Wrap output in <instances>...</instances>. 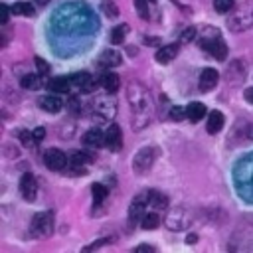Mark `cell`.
Here are the masks:
<instances>
[{"instance_id": "14", "label": "cell", "mask_w": 253, "mask_h": 253, "mask_svg": "<svg viewBox=\"0 0 253 253\" xmlns=\"http://www.w3.org/2000/svg\"><path fill=\"white\" fill-rule=\"evenodd\" d=\"M71 79V85H75L79 91H85V93H91L95 87H97V83H95V79L87 73V71H81V73H75V75H71L69 77Z\"/></svg>"}, {"instance_id": "37", "label": "cell", "mask_w": 253, "mask_h": 253, "mask_svg": "<svg viewBox=\"0 0 253 253\" xmlns=\"http://www.w3.org/2000/svg\"><path fill=\"white\" fill-rule=\"evenodd\" d=\"M12 8H8L6 4H0V24H6L8 22V12H10Z\"/></svg>"}, {"instance_id": "15", "label": "cell", "mask_w": 253, "mask_h": 253, "mask_svg": "<svg viewBox=\"0 0 253 253\" xmlns=\"http://www.w3.org/2000/svg\"><path fill=\"white\" fill-rule=\"evenodd\" d=\"M93 158L89 156V154H85V152H79V150H73L71 154H69V164H71V170L77 174H85V164H89Z\"/></svg>"}, {"instance_id": "34", "label": "cell", "mask_w": 253, "mask_h": 253, "mask_svg": "<svg viewBox=\"0 0 253 253\" xmlns=\"http://www.w3.org/2000/svg\"><path fill=\"white\" fill-rule=\"evenodd\" d=\"M103 10H105V14H107L109 18H117V16H119V8H117L113 2H109V0L103 2Z\"/></svg>"}, {"instance_id": "17", "label": "cell", "mask_w": 253, "mask_h": 253, "mask_svg": "<svg viewBox=\"0 0 253 253\" xmlns=\"http://www.w3.org/2000/svg\"><path fill=\"white\" fill-rule=\"evenodd\" d=\"M121 61H123V57H121L119 51H115V49H105V51L99 55L97 65L103 67V69H111V67H115V65H121Z\"/></svg>"}, {"instance_id": "44", "label": "cell", "mask_w": 253, "mask_h": 253, "mask_svg": "<svg viewBox=\"0 0 253 253\" xmlns=\"http://www.w3.org/2000/svg\"><path fill=\"white\" fill-rule=\"evenodd\" d=\"M49 0H36V4H40V6H45Z\"/></svg>"}, {"instance_id": "3", "label": "cell", "mask_w": 253, "mask_h": 253, "mask_svg": "<svg viewBox=\"0 0 253 253\" xmlns=\"http://www.w3.org/2000/svg\"><path fill=\"white\" fill-rule=\"evenodd\" d=\"M30 233L36 239H47L53 233V213L51 211H40L32 217Z\"/></svg>"}, {"instance_id": "8", "label": "cell", "mask_w": 253, "mask_h": 253, "mask_svg": "<svg viewBox=\"0 0 253 253\" xmlns=\"http://www.w3.org/2000/svg\"><path fill=\"white\" fill-rule=\"evenodd\" d=\"M67 162H69V158H67L65 152L59 150V148H49V150L43 152V164H45L49 170L59 172V170H63V168L67 166Z\"/></svg>"}, {"instance_id": "10", "label": "cell", "mask_w": 253, "mask_h": 253, "mask_svg": "<svg viewBox=\"0 0 253 253\" xmlns=\"http://www.w3.org/2000/svg\"><path fill=\"white\" fill-rule=\"evenodd\" d=\"M20 194H22V198H24L26 202H34V200H36L38 182H36V178H34L30 172H26V174L20 178Z\"/></svg>"}, {"instance_id": "20", "label": "cell", "mask_w": 253, "mask_h": 253, "mask_svg": "<svg viewBox=\"0 0 253 253\" xmlns=\"http://www.w3.org/2000/svg\"><path fill=\"white\" fill-rule=\"evenodd\" d=\"M101 85H103V89L107 93H117L119 87H121V77L117 73H113V71H107V73L101 75Z\"/></svg>"}, {"instance_id": "12", "label": "cell", "mask_w": 253, "mask_h": 253, "mask_svg": "<svg viewBox=\"0 0 253 253\" xmlns=\"http://www.w3.org/2000/svg\"><path fill=\"white\" fill-rule=\"evenodd\" d=\"M105 146L111 148L113 152L121 150V146H123V130H121L119 125H111L107 128V132H105Z\"/></svg>"}, {"instance_id": "28", "label": "cell", "mask_w": 253, "mask_h": 253, "mask_svg": "<svg viewBox=\"0 0 253 253\" xmlns=\"http://www.w3.org/2000/svg\"><path fill=\"white\" fill-rule=\"evenodd\" d=\"M12 12L16 16H34V6L30 2H16L12 6Z\"/></svg>"}, {"instance_id": "9", "label": "cell", "mask_w": 253, "mask_h": 253, "mask_svg": "<svg viewBox=\"0 0 253 253\" xmlns=\"http://www.w3.org/2000/svg\"><path fill=\"white\" fill-rule=\"evenodd\" d=\"M146 208H150L148 192L134 196L132 202H130V208H128V217H130V221H138V223H140V219H142L144 213H146Z\"/></svg>"}, {"instance_id": "25", "label": "cell", "mask_w": 253, "mask_h": 253, "mask_svg": "<svg viewBox=\"0 0 253 253\" xmlns=\"http://www.w3.org/2000/svg\"><path fill=\"white\" fill-rule=\"evenodd\" d=\"M148 202H150V208H154V210H162L168 206V198L156 190H148Z\"/></svg>"}, {"instance_id": "2", "label": "cell", "mask_w": 253, "mask_h": 253, "mask_svg": "<svg viewBox=\"0 0 253 253\" xmlns=\"http://www.w3.org/2000/svg\"><path fill=\"white\" fill-rule=\"evenodd\" d=\"M227 28L231 32H245L253 28V2L239 4L227 18Z\"/></svg>"}, {"instance_id": "18", "label": "cell", "mask_w": 253, "mask_h": 253, "mask_svg": "<svg viewBox=\"0 0 253 253\" xmlns=\"http://www.w3.org/2000/svg\"><path fill=\"white\" fill-rule=\"evenodd\" d=\"M223 123H225V117H223L221 111H210V115H208V123H206V130H208L210 134H215V132L221 130Z\"/></svg>"}, {"instance_id": "16", "label": "cell", "mask_w": 253, "mask_h": 253, "mask_svg": "<svg viewBox=\"0 0 253 253\" xmlns=\"http://www.w3.org/2000/svg\"><path fill=\"white\" fill-rule=\"evenodd\" d=\"M178 49H180V45L178 43H168V45H162V47H158V51L154 53V59L158 61V63H162V65H166V63H170L176 55H178Z\"/></svg>"}, {"instance_id": "6", "label": "cell", "mask_w": 253, "mask_h": 253, "mask_svg": "<svg viewBox=\"0 0 253 253\" xmlns=\"http://www.w3.org/2000/svg\"><path fill=\"white\" fill-rule=\"evenodd\" d=\"M164 225L170 231H182V229H186L190 225V211L186 208H182V206L172 208L166 213V217H164Z\"/></svg>"}, {"instance_id": "22", "label": "cell", "mask_w": 253, "mask_h": 253, "mask_svg": "<svg viewBox=\"0 0 253 253\" xmlns=\"http://www.w3.org/2000/svg\"><path fill=\"white\" fill-rule=\"evenodd\" d=\"M83 142H85L87 146H91V148H99V146L105 144V134H103L99 128H91V130H87V132L83 134Z\"/></svg>"}, {"instance_id": "39", "label": "cell", "mask_w": 253, "mask_h": 253, "mask_svg": "<svg viewBox=\"0 0 253 253\" xmlns=\"http://www.w3.org/2000/svg\"><path fill=\"white\" fill-rule=\"evenodd\" d=\"M111 239H99V241H95V243H91V245H87L83 251H93V249H99L101 245H105V243H109Z\"/></svg>"}, {"instance_id": "45", "label": "cell", "mask_w": 253, "mask_h": 253, "mask_svg": "<svg viewBox=\"0 0 253 253\" xmlns=\"http://www.w3.org/2000/svg\"><path fill=\"white\" fill-rule=\"evenodd\" d=\"M249 136L253 138V125H251V128H249Z\"/></svg>"}, {"instance_id": "36", "label": "cell", "mask_w": 253, "mask_h": 253, "mask_svg": "<svg viewBox=\"0 0 253 253\" xmlns=\"http://www.w3.org/2000/svg\"><path fill=\"white\" fill-rule=\"evenodd\" d=\"M194 38H196V28L190 26V28H186L184 34H182V43H188V42H192Z\"/></svg>"}, {"instance_id": "30", "label": "cell", "mask_w": 253, "mask_h": 253, "mask_svg": "<svg viewBox=\"0 0 253 253\" xmlns=\"http://www.w3.org/2000/svg\"><path fill=\"white\" fill-rule=\"evenodd\" d=\"M233 6H235V0H213V8H215V12H219V14L231 12Z\"/></svg>"}, {"instance_id": "32", "label": "cell", "mask_w": 253, "mask_h": 253, "mask_svg": "<svg viewBox=\"0 0 253 253\" xmlns=\"http://www.w3.org/2000/svg\"><path fill=\"white\" fill-rule=\"evenodd\" d=\"M20 140H22L24 146H34V144L38 142V140L34 138V132H32V130H22V132H20Z\"/></svg>"}, {"instance_id": "35", "label": "cell", "mask_w": 253, "mask_h": 253, "mask_svg": "<svg viewBox=\"0 0 253 253\" xmlns=\"http://www.w3.org/2000/svg\"><path fill=\"white\" fill-rule=\"evenodd\" d=\"M34 61H36V67H38V73H40V75H47V73H49V65H47L42 57H36Z\"/></svg>"}, {"instance_id": "23", "label": "cell", "mask_w": 253, "mask_h": 253, "mask_svg": "<svg viewBox=\"0 0 253 253\" xmlns=\"http://www.w3.org/2000/svg\"><path fill=\"white\" fill-rule=\"evenodd\" d=\"M186 113H188V119H190L192 123H198V121H202V119L206 117V105L194 101V103H190V105L186 107Z\"/></svg>"}, {"instance_id": "24", "label": "cell", "mask_w": 253, "mask_h": 253, "mask_svg": "<svg viewBox=\"0 0 253 253\" xmlns=\"http://www.w3.org/2000/svg\"><path fill=\"white\" fill-rule=\"evenodd\" d=\"M128 24H119V26H115L113 30H111V43L113 45H119V43H123L125 42V38H126V34H128Z\"/></svg>"}, {"instance_id": "11", "label": "cell", "mask_w": 253, "mask_h": 253, "mask_svg": "<svg viewBox=\"0 0 253 253\" xmlns=\"http://www.w3.org/2000/svg\"><path fill=\"white\" fill-rule=\"evenodd\" d=\"M245 63L241 59H235L229 63L227 67V73H225V79L229 81V85H239L243 79H245Z\"/></svg>"}, {"instance_id": "21", "label": "cell", "mask_w": 253, "mask_h": 253, "mask_svg": "<svg viewBox=\"0 0 253 253\" xmlns=\"http://www.w3.org/2000/svg\"><path fill=\"white\" fill-rule=\"evenodd\" d=\"M40 107L47 113H57L61 107H63V101L57 97V95H43L40 99Z\"/></svg>"}, {"instance_id": "19", "label": "cell", "mask_w": 253, "mask_h": 253, "mask_svg": "<svg viewBox=\"0 0 253 253\" xmlns=\"http://www.w3.org/2000/svg\"><path fill=\"white\" fill-rule=\"evenodd\" d=\"M45 87H47L51 93L63 95V93L69 91V87H71V79H69V77H53V79H49V81L45 83Z\"/></svg>"}, {"instance_id": "26", "label": "cell", "mask_w": 253, "mask_h": 253, "mask_svg": "<svg viewBox=\"0 0 253 253\" xmlns=\"http://www.w3.org/2000/svg\"><path fill=\"white\" fill-rule=\"evenodd\" d=\"M20 85L24 89H40L42 87V75L40 73H26L20 79Z\"/></svg>"}, {"instance_id": "4", "label": "cell", "mask_w": 253, "mask_h": 253, "mask_svg": "<svg viewBox=\"0 0 253 253\" xmlns=\"http://www.w3.org/2000/svg\"><path fill=\"white\" fill-rule=\"evenodd\" d=\"M156 156H158V148L156 146H142L132 158V170L136 174H146L154 166Z\"/></svg>"}, {"instance_id": "33", "label": "cell", "mask_w": 253, "mask_h": 253, "mask_svg": "<svg viewBox=\"0 0 253 253\" xmlns=\"http://www.w3.org/2000/svg\"><path fill=\"white\" fill-rule=\"evenodd\" d=\"M170 117H172L174 121H182V119H186V117H188V113H186V109H184V107L174 105V107L170 109Z\"/></svg>"}, {"instance_id": "38", "label": "cell", "mask_w": 253, "mask_h": 253, "mask_svg": "<svg viewBox=\"0 0 253 253\" xmlns=\"http://www.w3.org/2000/svg\"><path fill=\"white\" fill-rule=\"evenodd\" d=\"M67 105H69L71 113H79V109H81V105H79V99H77V97H71Z\"/></svg>"}, {"instance_id": "41", "label": "cell", "mask_w": 253, "mask_h": 253, "mask_svg": "<svg viewBox=\"0 0 253 253\" xmlns=\"http://www.w3.org/2000/svg\"><path fill=\"white\" fill-rule=\"evenodd\" d=\"M243 97H245V101H247V103H251V105H253V87H249V89H245V93H243Z\"/></svg>"}, {"instance_id": "5", "label": "cell", "mask_w": 253, "mask_h": 253, "mask_svg": "<svg viewBox=\"0 0 253 253\" xmlns=\"http://www.w3.org/2000/svg\"><path fill=\"white\" fill-rule=\"evenodd\" d=\"M93 111L99 119L103 121H109L117 115V99L113 97V93L109 95H99L93 99Z\"/></svg>"}, {"instance_id": "27", "label": "cell", "mask_w": 253, "mask_h": 253, "mask_svg": "<svg viewBox=\"0 0 253 253\" xmlns=\"http://www.w3.org/2000/svg\"><path fill=\"white\" fill-rule=\"evenodd\" d=\"M160 223V217L156 211H150V213H144V217L140 219V227L142 229H156Z\"/></svg>"}, {"instance_id": "43", "label": "cell", "mask_w": 253, "mask_h": 253, "mask_svg": "<svg viewBox=\"0 0 253 253\" xmlns=\"http://www.w3.org/2000/svg\"><path fill=\"white\" fill-rule=\"evenodd\" d=\"M198 241V235L196 233H190L188 237H186V243H196Z\"/></svg>"}, {"instance_id": "13", "label": "cell", "mask_w": 253, "mask_h": 253, "mask_svg": "<svg viewBox=\"0 0 253 253\" xmlns=\"http://www.w3.org/2000/svg\"><path fill=\"white\" fill-rule=\"evenodd\" d=\"M217 83H219V73H217L215 69H211V67H206V69L200 73V83H198L200 91L208 93V91H211V89H213Z\"/></svg>"}, {"instance_id": "31", "label": "cell", "mask_w": 253, "mask_h": 253, "mask_svg": "<svg viewBox=\"0 0 253 253\" xmlns=\"http://www.w3.org/2000/svg\"><path fill=\"white\" fill-rule=\"evenodd\" d=\"M134 8H136V12H138V16L142 20L150 18V10H148V2L146 0H134Z\"/></svg>"}, {"instance_id": "1", "label": "cell", "mask_w": 253, "mask_h": 253, "mask_svg": "<svg viewBox=\"0 0 253 253\" xmlns=\"http://www.w3.org/2000/svg\"><path fill=\"white\" fill-rule=\"evenodd\" d=\"M126 99L132 109V130L146 128L154 115V101L150 91L140 81H130L126 87Z\"/></svg>"}, {"instance_id": "42", "label": "cell", "mask_w": 253, "mask_h": 253, "mask_svg": "<svg viewBox=\"0 0 253 253\" xmlns=\"http://www.w3.org/2000/svg\"><path fill=\"white\" fill-rule=\"evenodd\" d=\"M134 251H154V247L152 245H136Z\"/></svg>"}, {"instance_id": "29", "label": "cell", "mask_w": 253, "mask_h": 253, "mask_svg": "<svg viewBox=\"0 0 253 253\" xmlns=\"http://www.w3.org/2000/svg\"><path fill=\"white\" fill-rule=\"evenodd\" d=\"M91 194H93V200H95V204H101V202L107 198L109 190H107L103 184H93V186H91Z\"/></svg>"}, {"instance_id": "40", "label": "cell", "mask_w": 253, "mask_h": 253, "mask_svg": "<svg viewBox=\"0 0 253 253\" xmlns=\"http://www.w3.org/2000/svg\"><path fill=\"white\" fill-rule=\"evenodd\" d=\"M32 132H34V138H36L38 142H40V140H42V138L45 136V128H43V126H36V128H34Z\"/></svg>"}, {"instance_id": "7", "label": "cell", "mask_w": 253, "mask_h": 253, "mask_svg": "<svg viewBox=\"0 0 253 253\" xmlns=\"http://www.w3.org/2000/svg\"><path fill=\"white\" fill-rule=\"evenodd\" d=\"M200 47H202L204 51L211 53L217 61H223V59L227 57V45H225V42H223L217 34H213L211 38H204V40H200Z\"/></svg>"}]
</instances>
